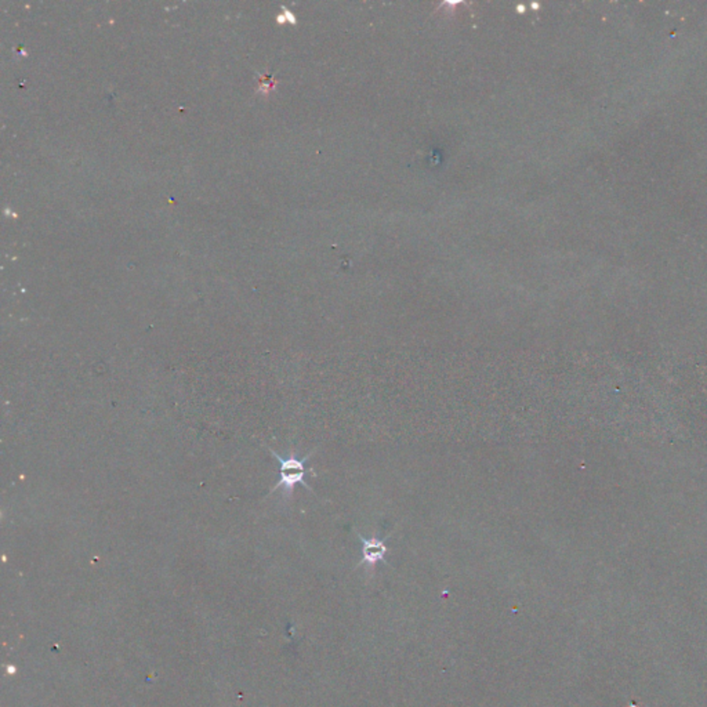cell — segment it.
<instances>
[{
	"mask_svg": "<svg viewBox=\"0 0 707 707\" xmlns=\"http://www.w3.org/2000/svg\"><path fill=\"white\" fill-rule=\"evenodd\" d=\"M270 452H271L272 456L278 460V463L280 464V478H279V483L272 488L271 493L282 488L285 490V496L290 497V494L294 490V487L299 484L306 487L310 492H313L311 487L304 481V478L308 473L306 469V463L308 462V459L313 456L314 452L308 453L303 459H299L294 453H292L289 457H282L271 449H270Z\"/></svg>",
	"mask_w": 707,
	"mask_h": 707,
	"instance_id": "6da1fadb",
	"label": "cell"
},
{
	"mask_svg": "<svg viewBox=\"0 0 707 707\" xmlns=\"http://www.w3.org/2000/svg\"><path fill=\"white\" fill-rule=\"evenodd\" d=\"M357 536L362 542V559H361L359 565L366 564L369 569L375 571L378 562H380V561L384 562L385 561L384 557H385V554L388 551L385 542H387L388 538H384V539H379V538L366 539L359 532H357Z\"/></svg>",
	"mask_w": 707,
	"mask_h": 707,
	"instance_id": "7a4b0ae2",
	"label": "cell"
}]
</instances>
